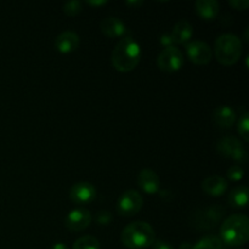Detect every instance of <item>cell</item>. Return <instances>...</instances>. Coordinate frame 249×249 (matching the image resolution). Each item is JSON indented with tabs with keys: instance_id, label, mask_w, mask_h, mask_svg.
I'll use <instances>...</instances> for the list:
<instances>
[{
	"instance_id": "obj_28",
	"label": "cell",
	"mask_w": 249,
	"mask_h": 249,
	"mask_svg": "<svg viewBox=\"0 0 249 249\" xmlns=\"http://www.w3.org/2000/svg\"><path fill=\"white\" fill-rule=\"evenodd\" d=\"M153 249H174L172 245H169L168 242H165V241H155L153 242Z\"/></svg>"
},
{
	"instance_id": "obj_19",
	"label": "cell",
	"mask_w": 249,
	"mask_h": 249,
	"mask_svg": "<svg viewBox=\"0 0 249 249\" xmlns=\"http://www.w3.org/2000/svg\"><path fill=\"white\" fill-rule=\"evenodd\" d=\"M248 187L238 186L231 190L228 196V202L233 208H245L248 204Z\"/></svg>"
},
{
	"instance_id": "obj_31",
	"label": "cell",
	"mask_w": 249,
	"mask_h": 249,
	"mask_svg": "<svg viewBox=\"0 0 249 249\" xmlns=\"http://www.w3.org/2000/svg\"><path fill=\"white\" fill-rule=\"evenodd\" d=\"M179 249H194V246H192L191 243H189V242H184V243H181V245H180Z\"/></svg>"
},
{
	"instance_id": "obj_22",
	"label": "cell",
	"mask_w": 249,
	"mask_h": 249,
	"mask_svg": "<svg viewBox=\"0 0 249 249\" xmlns=\"http://www.w3.org/2000/svg\"><path fill=\"white\" fill-rule=\"evenodd\" d=\"M237 131L238 134H240L241 138H242L246 142H248L249 141V114L247 112H245V113L241 116L240 121H238L237 123Z\"/></svg>"
},
{
	"instance_id": "obj_1",
	"label": "cell",
	"mask_w": 249,
	"mask_h": 249,
	"mask_svg": "<svg viewBox=\"0 0 249 249\" xmlns=\"http://www.w3.org/2000/svg\"><path fill=\"white\" fill-rule=\"evenodd\" d=\"M141 55V46L136 39L129 36H123L112 51V66L121 73L131 72L140 63Z\"/></svg>"
},
{
	"instance_id": "obj_9",
	"label": "cell",
	"mask_w": 249,
	"mask_h": 249,
	"mask_svg": "<svg viewBox=\"0 0 249 249\" xmlns=\"http://www.w3.org/2000/svg\"><path fill=\"white\" fill-rule=\"evenodd\" d=\"M187 58L195 65H208L213 58V51L211 46L202 40H192L186 44Z\"/></svg>"
},
{
	"instance_id": "obj_23",
	"label": "cell",
	"mask_w": 249,
	"mask_h": 249,
	"mask_svg": "<svg viewBox=\"0 0 249 249\" xmlns=\"http://www.w3.org/2000/svg\"><path fill=\"white\" fill-rule=\"evenodd\" d=\"M62 10L67 16H77V15H79L82 12L83 4L80 1H78V0H73V1L66 2L62 6Z\"/></svg>"
},
{
	"instance_id": "obj_15",
	"label": "cell",
	"mask_w": 249,
	"mask_h": 249,
	"mask_svg": "<svg viewBox=\"0 0 249 249\" xmlns=\"http://www.w3.org/2000/svg\"><path fill=\"white\" fill-rule=\"evenodd\" d=\"M202 190L208 196L220 197L228 191V180L220 175H211L202 182Z\"/></svg>"
},
{
	"instance_id": "obj_18",
	"label": "cell",
	"mask_w": 249,
	"mask_h": 249,
	"mask_svg": "<svg viewBox=\"0 0 249 249\" xmlns=\"http://www.w3.org/2000/svg\"><path fill=\"white\" fill-rule=\"evenodd\" d=\"M169 34L174 44H185L186 45L187 43L191 41L194 28H192V24L190 22H187L186 19H181L173 27Z\"/></svg>"
},
{
	"instance_id": "obj_5",
	"label": "cell",
	"mask_w": 249,
	"mask_h": 249,
	"mask_svg": "<svg viewBox=\"0 0 249 249\" xmlns=\"http://www.w3.org/2000/svg\"><path fill=\"white\" fill-rule=\"evenodd\" d=\"M225 215V209L221 206H212L201 208L192 215V225L202 231L216 228Z\"/></svg>"
},
{
	"instance_id": "obj_8",
	"label": "cell",
	"mask_w": 249,
	"mask_h": 249,
	"mask_svg": "<svg viewBox=\"0 0 249 249\" xmlns=\"http://www.w3.org/2000/svg\"><path fill=\"white\" fill-rule=\"evenodd\" d=\"M143 204L142 196L136 190L123 192L117 202V212L122 216H134L141 211Z\"/></svg>"
},
{
	"instance_id": "obj_7",
	"label": "cell",
	"mask_w": 249,
	"mask_h": 249,
	"mask_svg": "<svg viewBox=\"0 0 249 249\" xmlns=\"http://www.w3.org/2000/svg\"><path fill=\"white\" fill-rule=\"evenodd\" d=\"M157 66L162 72L175 73L184 66V55L178 46L164 48L157 57Z\"/></svg>"
},
{
	"instance_id": "obj_16",
	"label": "cell",
	"mask_w": 249,
	"mask_h": 249,
	"mask_svg": "<svg viewBox=\"0 0 249 249\" xmlns=\"http://www.w3.org/2000/svg\"><path fill=\"white\" fill-rule=\"evenodd\" d=\"M236 119H237V114H236L235 109L226 105L216 107L213 112V122L219 128H232L233 124L236 123Z\"/></svg>"
},
{
	"instance_id": "obj_12",
	"label": "cell",
	"mask_w": 249,
	"mask_h": 249,
	"mask_svg": "<svg viewBox=\"0 0 249 249\" xmlns=\"http://www.w3.org/2000/svg\"><path fill=\"white\" fill-rule=\"evenodd\" d=\"M138 185L146 195H156L160 189V177L153 170L142 169L138 175Z\"/></svg>"
},
{
	"instance_id": "obj_10",
	"label": "cell",
	"mask_w": 249,
	"mask_h": 249,
	"mask_svg": "<svg viewBox=\"0 0 249 249\" xmlns=\"http://www.w3.org/2000/svg\"><path fill=\"white\" fill-rule=\"evenodd\" d=\"M92 215L88 209L75 208L67 214L65 219V226L72 232H80L91 224Z\"/></svg>"
},
{
	"instance_id": "obj_24",
	"label": "cell",
	"mask_w": 249,
	"mask_h": 249,
	"mask_svg": "<svg viewBox=\"0 0 249 249\" xmlns=\"http://www.w3.org/2000/svg\"><path fill=\"white\" fill-rule=\"evenodd\" d=\"M226 175H228L229 180L236 182V181H240V180L243 179L245 172H243V169L240 167V165H232V167L229 168L228 169Z\"/></svg>"
},
{
	"instance_id": "obj_21",
	"label": "cell",
	"mask_w": 249,
	"mask_h": 249,
	"mask_svg": "<svg viewBox=\"0 0 249 249\" xmlns=\"http://www.w3.org/2000/svg\"><path fill=\"white\" fill-rule=\"evenodd\" d=\"M73 249H101V245L94 236H83L75 241Z\"/></svg>"
},
{
	"instance_id": "obj_2",
	"label": "cell",
	"mask_w": 249,
	"mask_h": 249,
	"mask_svg": "<svg viewBox=\"0 0 249 249\" xmlns=\"http://www.w3.org/2000/svg\"><path fill=\"white\" fill-rule=\"evenodd\" d=\"M221 242L230 247H240L249 240V219L243 214L231 215L221 224Z\"/></svg>"
},
{
	"instance_id": "obj_27",
	"label": "cell",
	"mask_w": 249,
	"mask_h": 249,
	"mask_svg": "<svg viewBox=\"0 0 249 249\" xmlns=\"http://www.w3.org/2000/svg\"><path fill=\"white\" fill-rule=\"evenodd\" d=\"M160 43L162 44L163 46H165V48H169V46H174V41H173L172 36H170L169 33H164L160 36Z\"/></svg>"
},
{
	"instance_id": "obj_26",
	"label": "cell",
	"mask_w": 249,
	"mask_h": 249,
	"mask_svg": "<svg viewBox=\"0 0 249 249\" xmlns=\"http://www.w3.org/2000/svg\"><path fill=\"white\" fill-rule=\"evenodd\" d=\"M228 2L232 9L238 10V11H245L249 6L248 0H229Z\"/></svg>"
},
{
	"instance_id": "obj_30",
	"label": "cell",
	"mask_w": 249,
	"mask_h": 249,
	"mask_svg": "<svg viewBox=\"0 0 249 249\" xmlns=\"http://www.w3.org/2000/svg\"><path fill=\"white\" fill-rule=\"evenodd\" d=\"M51 249H68V247L66 245H63V243L58 242V243H55V245L51 247Z\"/></svg>"
},
{
	"instance_id": "obj_4",
	"label": "cell",
	"mask_w": 249,
	"mask_h": 249,
	"mask_svg": "<svg viewBox=\"0 0 249 249\" xmlns=\"http://www.w3.org/2000/svg\"><path fill=\"white\" fill-rule=\"evenodd\" d=\"M215 57L224 66H233L242 55V41L236 34L224 33L215 40Z\"/></svg>"
},
{
	"instance_id": "obj_3",
	"label": "cell",
	"mask_w": 249,
	"mask_h": 249,
	"mask_svg": "<svg viewBox=\"0 0 249 249\" xmlns=\"http://www.w3.org/2000/svg\"><path fill=\"white\" fill-rule=\"evenodd\" d=\"M121 241L129 249H145L156 241L155 230L146 221H134L122 231Z\"/></svg>"
},
{
	"instance_id": "obj_29",
	"label": "cell",
	"mask_w": 249,
	"mask_h": 249,
	"mask_svg": "<svg viewBox=\"0 0 249 249\" xmlns=\"http://www.w3.org/2000/svg\"><path fill=\"white\" fill-rule=\"evenodd\" d=\"M87 4L92 7H99V6H104V5H106L107 1L106 0H99V1H87Z\"/></svg>"
},
{
	"instance_id": "obj_14",
	"label": "cell",
	"mask_w": 249,
	"mask_h": 249,
	"mask_svg": "<svg viewBox=\"0 0 249 249\" xmlns=\"http://www.w3.org/2000/svg\"><path fill=\"white\" fill-rule=\"evenodd\" d=\"M80 44L79 36L73 31H65L55 39V48L61 53H71L78 49Z\"/></svg>"
},
{
	"instance_id": "obj_32",
	"label": "cell",
	"mask_w": 249,
	"mask_h": 249,
	"mask_svg": "<svg viewBox=\"0 0 249 249\" xmlns=\"http://www.w3.org/2000/svg\"><path fill=\"white\" fill-rule=\"evenodd\" d=\"M143 1H126V5H129V6H140V5H142Z\"/></svg>"
},
{
	"instance_id": "obj_25",
	"label": "cell",
	"mask_w": 249,
	"mask_h": 249,
	"mask_svg": "<svg viewBox=\"0 0 249 249\" xmlns=\"http://www.w3.org/2000/svg\"><path fill=\"white\" fill-rule=\"evenodd\" d=\"M112 219H113V216H112L111 212L108 211H100L97 212L96 215H95V220H96V223L99 224V225H102V226H107L111 224Z\"/></svg>"
},
{
	"instance_id": "obj_17",
	"label": "cell",
	"mask_w": 249,
	"mask_h": 249,
	"mask_svg": "<svg viewBox=\"0 0 249 249\" xmlns=\"http://www.w3.org/2000/svg\"><path fill=\"white\" fill-rule=\"evenodd\" d=\"M197 15L204 21H213L218 17L220 5L216 0H197L195 4Z\"/></svg>"
},
{
	"instance_id": "obj_6",
	"label": "cell",
	"mask_w": 249,
	"mask_h": 249,
	"mask_svg": "<svg viewBox=\"0 0 249 249\" xmlns=\"http://www.w3.org/2000/svg\"><path fill=\"white\" fill-rule=\"evenodd\" d=\"M216 151L220 153L223 157L230 158L238 163H245L248 160V153L246 151L245 146L240 141V139L235 136H224L218 141Z\"/></svg>"
},
{
	"instance_id": "obj_13",
	"label": "cell",
	"mask_w": 249,
	"mask_h": 249,
	"mask_svg": "<svg viewBox=\"0 0 249 249\" xmlns=\"http://www.w3.org/2000/svg\"><path fill=\"white\" fill-rule=\"evenodd\" d=\"M100 28H101V32L105 36L112 39L123 38L128 33V28H126L125 23L118 17H107V18H105L100 23Z\"/></svg>"
},
{
	"instance_id": "obj_11",
	"label": "cell",
	"mask_w": 249,
	"mask_h": 249,
	"mask_svg": "<svg viewBox=\"0 0 249 249\" xmlns=\"http://www.w3.org/2000/svg\"><path fill=\"white\" fill-rule=\"evenodd\" d=\"M96 197V189L92 184L87 181H80L73 185L70 190L71 201L78 206L91 203Z\"/></svg>"
},
{
	"instance_id": "obj_20",
	"label": "cell",
	"mask_w": 249,
	"mask_h": 249,
	"mask_svg": "<svg viewBox=\"0 0 249 249\" xmlns=\"http://www.w3.org/2000/svg\"><path fill=\"white\" fill-rule=\"evenodd\" d=\"M224 243L216 236H204L194 245V249H223Z\"/></svg>"
}]
</instances>
